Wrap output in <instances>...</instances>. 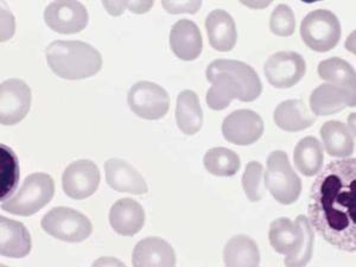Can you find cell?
Masks as SVG:
<instances>
[{
    "label": "cell",
    "mask_w": 356,
    "mask_h": 267,
    "mask_svg": "<svg viewBox=\"0 0 356 267\" xmlns=\"http://www.w3.org/2000/svg\"><path fill=\"white\" fill-rule=\"evenodd\" d=\"M312 186L309 222L332 246L356 251V159L329 163Z\"/></svg>",
    "instance_id": "obj_1"
},
{
    "label": "cell",
    "mask_w": 356,
    "mask_h": 267,
    "mask_svg": "<svg viewBox=\"0 0 356 267\" xmlns=\"http://www.w3.org/2000/svg\"><path fill=\"white\" fill-rule=\"evenodd\" d=\"M207 80L211 87L207 92V105L222 111L232 100L252 102L263 92L260 77L251 65L235 60H216L207 69Z\"/></svg>",
    "instance_id": "obj_2"
},
{
    "label": "cell",
    "mask_w": 356,
    "mask_h": 267,
    "mask_svg": "<svg viewBox=\"0 0 356 267\" xmlns=\"http://www.w3.org/2000/svg\"><path fill=\"white\" fill-rule=\"evenodd\" d=\"M49 67L65 80L93 76L102 67V54L93 45L81 41H55L45 49Z\"/></svg>",
    "instance_id": "obj_3"
},
{
    "label": "cell",
    "mask_w": 356,
    "mask_h": 267,
    "mask_svg": "<svg viewBox=\"0 0 356 267\" xmlns=\"http://www.w3.org/2000/svg\"><path fill=\"white\" fill-rule=\"evenodd\" d=\"M268 240L277 253L286 255V266H305L312 260L315 234L304 215H298L295 222L288 218L275 220L270 226Z\"/></svg>",
    "instance_id": "obj_4"
},
{
    "label": "cell",
    "mask_w": 356,
    "mask_h": 267,
    "mask_svg": "<svg viewBox=\"0 0 356 267\" xmlns=\"http://www.w3.org/2000/svg\"><path fill=\"white\" fill-rule=\"evenodd\" d=\"M55 194V182L44 172H35L25 178L13 197L1 203V209L18 216H31L47 206Z\"/></svg>",
    "instance_id": "obj_5"
},
{
    "label": "cell",
    "mask_w": 356,
    "mask_h": 267,
    "mask_svg": "<svg viewBox=\"0 0 356 267\" xmlns=\"http://www.w3.org/2000/svg\"><path fill=\"white\" fill-rule=\"evenodd\" d=\"M264 181L275 201L282 204H292L300 199L302 181L284 151H273L268 156Z\"/></svg>",
    "instance_id": "obj_6"
},
{
    "label": "cell",
    "mask_w": 356,
    "mask_h": 267,
    "mask_svg": "<svg viewBox=\"0 0 356 267\" xmlns=\"http://www.w3.org/2000/svg\"><path fill=\"white\" fill-rule=\"evenodd\" d=\"M41 226L45 233L67 243H82L93 232L90 220L69 207L53 208L42 219Z\"/></svg>",
    "instance_id": "obj_7"
},
{
    "label": "cell",
    "mask_w": 356,
    "mask_h": 267,
    "mask_svg": "<svg viewBox=\"0 0 356 267\" xmlns=\"http://www.w3.org/2000/svg\"><path fill=\"white\" fill-rule=\"evenodd\" d=\"M300 37L314 51L327 53L340 42V21L328 10L312 11L302 21Z\"/></svg>",
    "instance_id": "obj_8"
},
{
    "label": "cell",
    "mask_w": 356,
    "mask_h": 267,
    "mask_svg": "<svg viewBox=\"0 0 356 267\" xmlns=\"http://www.w3.org/2000/svg\"><path fill=\"white\" fill-rule=\"evenodd\" d=\"M131 110L146 120L164 117L170 107V97L165 89L150 81L137 82L127 95Z\"/></svg>",
    "instance_id": "obj_9"
},
{
    "label": "cell",
    "mask_w": 356,
    "mask_h": 267,
    "mask_svg": "<svg viewBox=\"0 0 356 267\" xmlns=\"http://www.w3.org/2000/svg\"><path fill=\"white\" fill-rule=\"evenodd\" d=\"M31 106V89L19 79H8L0 87V122L16 125L28 114Z\"/></svg>",
    "instance_id": "obj_10"
},
{
    "label": "cell",
    "mask_w": 356,
    "mask_h": 267,
    "mask_svg": "<svg viewBox=\"0 0 356 267\" xmlns=\"http://www.w3.org/2000/svg\"><path fill=\"white\" fill-rule=\"evenodd\" d=\"M267 80L275 88H291L303 79L307 65L295 51H280L272 55L264 67Z\"/></svg>",
    "instance_id": "obj_11"
},
{
    "label": "cell",
    "mask_w": 356,
    "mask_h": 267,
    "mask_svg": "<svg viewBox=\"0 0 356 267\" xmlns=\"http://www.w3.org/2000/svg\"><path fill=\"white\" fill-rule=\"evenodd\" d=\"M100 178V171L95 163L80 159L67 166L62 175V188L70 199H87L97 191Z\"/></svg>",
    "instance_id": "obj_12"
},
{
    "label": "cell",
    "mask_w": 356,
    "mask_h": 267,
    "mask_svg": "<svg viewBox=\"0 0 356 267\" xmlns=\"http://www.w3.org/2000/svg\"><path fill=\"white\" fill-rule=\"evenodd\" d=\"M88 13L80 1H53L45 8L44 21L58 33H77L88 24Z\"/></svg>",
    "instance_id": "obj_13"
},
{
    "label": "cell",
    "mask_w": 356,
    "mask_h": 267,
    "mask_svg": "<svg viewBox=\"0 0 356 267\" xmlns=\"http://www.w3.org/2000/svg\"><path fill=\"white\" fill-rule=\"evenodd\" d=\"M222 134L235 145H251L263 136V119L254 111H235L223 120Z\"/></svg>",
    "instance_id": "obj_14"
},
{
    "label": "cell",
    "mask_w": 356,
    "mask_h": 267,
    "mask_svg": "<svg viewBox=\"0 0 356 267\" xmlns=\"http://www.w3.org/2000/svg\"><path fill=\"white\" fill-rule=\"evenodd\" d=\"M355 90L324 83L317 87L310 97V108L315 115L327 117L343 111L347 107H355Z\"/></svg>",
    "instance_id": "obj_15"
},
{
    "label": "cell",
    "mask_w": 356,
    "mask_h": 267,
    "mask_svg": "<svg viewBox=\"0 0 356 267\" xmlns=\"http://www.w3.org/2000/svg\"><path fill=\"white\" fill-rule=\"evenodd\" d=\"M134 267H174L176 254L170 243L156 236L146 238L136 245L132 254Z\"/></svg>",
    "instance_id": "obj_16"
},
{
    "label": "cell",
    "mask_w": 356,
    "mask_h": 267,
    "mask_svg": "<svg viewBox=\"0 0 356 267\" xmlns=\"http://www.w3.org/2000/svg\"><path fill=\"white\" fill-rule=\"evenodd\" d=\"M170 47L183 61H194L202 51V35L199 26L189 19L176 22L170 33Z\"/></svg>",
    "instance_id": "obj_17"
},
{
    "label": "cell",
    "mask_w": 356,
    "mask_h": 267,
    "mask_svg": "<svg viewBox=\"0 0 356 267\" xmlns=\"http://www.w3.org/2000/svg\"><path fill=\"white\" fill-rule=\"evenodd\" d=\"M106 181L114 191L134 195L146 194L149 188L145 179L129 163L112 158L105 163Z\"/></svg>",
    "instance_id": "obj_18"
},
{
    "label": "cell",
    "mask_w": 356,
    "mask_h": 267,
    "mask_svg": "<svg viewBox=\"0 0 356 267\" xmlns=\"http://www.w3.org/2000/svg\"><path fill=\"white\" fill-rule=\"evenodd\" d=\"M31 251V236L22 222L0 218V253L8 258H24Z\"/></svg>",
    "instance_id": "obj_19"
},
{
    "label": "cell",
    "mask_w": 356,
    "mask_h": 267,
    "mask_svg": "<svg viewBox=\"0 0 356 267\" xmlns=\"http://www.w3.org/2000/svg\"><path fill=\"white\" fill-rule=\"evenodd\" d=\"M145 222V211L140 203L132 199H122L110 211L111 227L122 236H134Z\"/></svg>",
    "instance_id": "obj_20"
},
{
    "label": "cell",
    "mask_w": 356,
    "mask_h": 267,
    "mask_svg": "<svg viewBox=\"0 0 356 267\" xmlns=\"http://www.w3.org/2000/svg\"><path fill=\"white\" fill-rule=\"evenodd\" d=\"M207 33L209 37L211 47L221 51H231L234 48L238 40L236 25L234 19L225 10H214L211 11L206 19Z\"/></svg>",
    "instance_id": "obj_21"
},
{
    "label": "cell",
    "mask_w": 356,
    "mask_h": 267,
    "mask_svg": "<svg viewBox=\"0 0 356 267\" xmlns=\"http://www.w3.org/2000/svg\"><path fill=\"white\" fill-rule=\"evenodd\" d=\"M321 136L325 151L332 157L348 158L355 149L354 130L337 120H330L322 126Z\"/></svg>",
    "instance_id": "obj_22"
},
{
    "label": "cell",
    "mask_w": 356,
    "mask_h": 267,
    "mask_svg": "<svg viewBox=\"0 0 356 267\" xmlns=\"http://www.w3.org/2000/svg\"><path fill=\"white\" fill-rule=\"evenodd\" d=\"M273 117L275 125L288 132L305 130L316 122L315 115H312L302 100H286L282 102L277 106Z\"/></svg>",
    "instance_id": "obj_23"
},
{
    "label": "cell",
    "mask_w": 356,
    "mask_h": 267,
    "mask_svg": "<svg viewBox=\"0 0 356 267\" xmlns=\"http://www.w3.org/2000/svg\"><path fill=\"white\" fill-rule=\"evenodd\" d=\"M223 261L228 267L259 266L258 245L247 235H236L226 243L223 250Z\"/></svg>",
    "instance_id": "obj_24"
},
{
    "label": "cell",
    "mask_w": 356,
    "mask_h": 267,
    "mask_svg": "<svg viewBox=\"0 0 356 267\" xmlns=\"http://www.w3.org/2000/svg\"><path fill=\"white\" fill-rule=\"evenodd\" d=\"M176 122L179 130L188 136L197 134L203 124V112L199 97L193 90H183L177 97Z\"/></svg>",
    "instance_id": "obj_25"
},
{
    "label": "cell",
    "mask_w": 356,
    "mask_h": 267,
    "mask_svg": "<svg viewBox=\"0 0 356 267\" xmlns=\"http://www.w3.org/2000/svg\"><path fill=\"white\" fill-rule=\"evenodd\" d=\"M293 161L298 171L305 176H315L323 166V146L315 137H305L296 145Z\"/></svg>",
    "instance_id": "obj_26"
},
{
    "label": "cell",
    "mask_w": 356,
    "mask_h": 267,
    "mask_svg": "<svg viewBox=\"0 0 356 267\" xmlns=\"http://www.w3.org/2000/svg\"><path fill=\"white\" fill-rule=\"evenodd\" d=\"M318 75L324 81L342 88L355 90V70L348 62L339 57H332L321 62L317 68Z\"/></svg>",
    "instance_id": "obj_27"
},
{
    "label": "cell",
    "mask_w": 356,
    "mask_h": 267,
    "mask_svg": "<svg viewBox=\"0 0 356 267\" xmlns=\"http://www.w3.org/2000/svg\"><path fill=\"white\" fill-rule=\"evenodd\" d=\"M203 164L208 172L220 177L234 176L240 169V158L234 151L226 147H214L203 158Z\"/></svg>",
    "instance_id": "obj_28"
},
{
    "label": "cell",
    "mask_w": 356,
    "mask_h": 267,
    "mask_svg": "<svg viewBox=\"0 0 356 267\" xmlns=\"http://www.w3.org/2000/svg\"><path fill=\"white\" fill-rule=\"evenodd\" d=\"M1 200L3 202L8 200L13 191L16 189L19 181V166L18 159L5 145H1Z\"/></svg>",
    "instance_id": "obj_29"
},
{
    "label": "cell",
    "mask_w": 356,
    "mask_h": 267,
    "mask_svg": "<svg viewBox=\"0 0 356 267\" xmlns=\"http://www.w3.org/2000/svg\"><path fill=\"white\" fill-rule=\"evenodd\" d=\"M243 188L252 202H258L265 196L264 166L259 162H250L243 175Z\"/></svg>",
    "instance_id": "obj_30"
},
{
    "label": "cell",
    "mask_w": 356,
    "mask_h": 267,
    "mask_svg": "<svg viewBox=\"0 0 356 267\" xmlns=\"http://www.w3.org/2000/svg\"><path fill=\"white\" fill-rule=\"evenodd\" d=\"M296 18L291 8L280 4L273 10L270 18V29L277 36L288 37L295 33Z\"/></svg>",
    "instance_id": "obj_31"
},
{
    "label": "cell",
    "mask_w": 356,
    "mask_h": 267,
    "mask_svg": "<svg viewBox=\"0 0 356 267\" xmlns=\"http://www.w3.org/2000/svg\"><path fill=\"white\" fill-rule=\"evenodd\" d=\"M163 8L169 13H196L201 8V1H163Z\"/></svg>",
    "instance_id": "obj_32"
},
{
    "label": "cell",
    "mask_w": 356,
    "mask_h": 267,
    "mask_svg": "<svg viewBox=\"0 0 356 267\" xmlns=\"http://www.w3.org/2000/svg\"><path fill=\"white\" fill-rule=\"evenodd\" d=\"M126 5L134 13H145L154 6V1H126Z\"/></svg>",
    "instance_id": "obj_33"
},
{
    "label": "cell",
    "mask_w": 356,
    "mask_h": 267,
    "mask_svg": "<svg viewBox=\"0 0 356 267\" xmlns=\"http://www.w3.org/2000/svg\"><path fill=\"white\" fill-rule=\"evenodd\" d=\"M102 5L112 16H119L127 8L126 1H104Z\"/></svg>",
    "instance_id": "obj_34"
},
{
    "label": "cell",
    "mask_w": 356,
    "mask_h": 267,
    "mask_svg": "<svg viewBox=\"0 0 356 267\" xmlns=\"http://www.w3.org/2000/svg\"><path fill=\"white\" fill-rule=\"evenodd\" d=\"M94 266H99V265H102V266H125L124 263L122 261H119V260L113 259V258H102V259L97 260L95 263L93 264Z\"/></svg>",
    "instance_id": "obj_35"
},
{
    "label": "cell",
    "mask_w": 356,
    "mask_h": 267,
    "mask_svg": "<svg viewBox=\"0 0 356 267\" xmlns=\"http://www.w3.org/2000/svg\"><path fill=\"white\" fill-rule=\"evenodd\" d=\"M243 4L248 5V6H251V8H259V6H267V5H270V1H266V3H260V4H251V3H243Z\"/></svg>",
    "instance_id": "obj_36"
}]
</instances>
